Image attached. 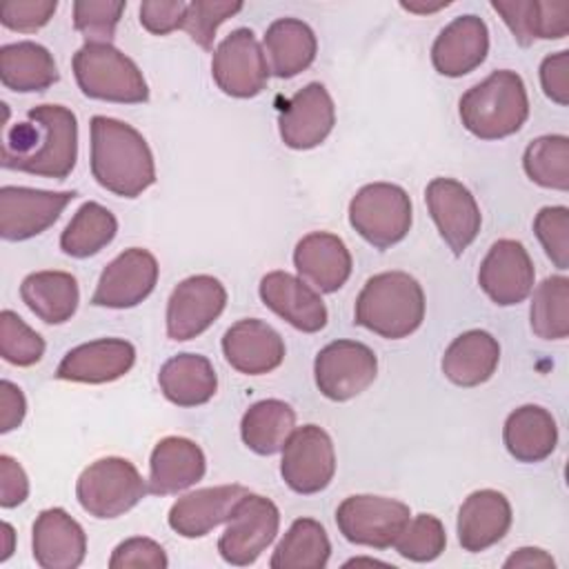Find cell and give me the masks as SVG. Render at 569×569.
<instances>
[{"instance_id": "obj_42", "label": "cell", "mask_w": 569, "mask_h": 569, "mask_svg": "<svg viewBox=\"0 0 569 569\" xmlns=\"http://www.w3.org/2000/svg\"><path fill=\"white\" fill-rule=\"evenodd\" d=\"M124 7V2L109 0L73 2V27L87 38V42H111Z\"/></svg>"}, {"instance_id": "obj_15", "label": "cell", "mask_w": 569, "mask_h": 569, "mask_svg": "<svg viewBox=\"0 0 569 569\" xmlns=\"http://www.w3.org/2000/svg\"><path fill=\"white\" fill-rule=\"evenodd\" d=\"M158 271V260L151 251L140 247L124 249L100 273L91 305L107 309H131L153 291Z\"/></svg>"}, {"instance_id": "obj_14", "label": "cell", "mask_w": 569, "mask_h": 569, "mask_svg": "<svg viewBox=\"0 0 569 569\" xmlns=\"http://www.w3.org/2000/svg\"><path fill=\"white\" fill-rule=\"evenodd\" d=\"M76 198V191H44L4 184L0 189V236L9 242L47 231Z\"/></svg>"}, {"instance_id": "obj_13", "label": "cell", "mask_w": 569, "mask_h": 569, "mask_svg": "<svg viewBox=\"0 0 569 569\" xmlns=\"http://www.w3.org/2000/svg\"><path fill=\"white\" fill-rule=\"evenodd\" d=\"M227 289L207 273L189 276L176 284L167 302V336L171 340H191L207 331L224 311Z\"/></svg>"}, {"instance_id": "obj_22", "label": "cell", "mask_w": 569, "mask_h": 569, "mask_svg": "<svg viewBox=\"0 0 569 569\" xmlns=\"http://www.w3.org/2000/svg\"><path fill=\"white\" fill-rule=\"evenodd\" d=\"M489 53V29L482 18L467 13L451 20L433 40L431 62L440 76L460 78L478 69Z\"/></svg>"}, {"instance_id": "obj_24", "label": "cell", "mask_w": 569, "mask_h": 569, "mask_svg": "<svg viewBox=\"0 0 569 569\" xmlns=\"http://www.w3.org/2000/svg\"><path fill=\"white\" fill-rule=\"evenodd\" d=\"M249 489L242 485H218L196 489L178 498L169 509V527L182 538H202L231 518L233 507Z\"/></svg>"}, {"instance_id": "obj_4", "label": "cell", "mask_w": 569, "mask_h": 569, "mask_svg": "<svg viewBox=\"0 0 569 569\" xmlns=\"http://www.w3.org/2000/svg\"><path fill=\"white\" fill-rule=\"evenodd\" d=\"M460 120L480 140L507 138L527 122L529 96L522 78L511 69H500L467 89L458 102Z\"/></svg>"}, {"instance_id": "obj_19", "label": "cell", "mask_w": 569, "mask_h": 569, "mask_svg": "<svg viewBox=\"0 0 569 569\" xmlns=\"http://www.w3.org/2000/svg\"><path fill=\"white\" fill-rule=\"evenodd\" d=\"M136 362V349L122 338H100L64 353L56 369L58 380L102 385L122 378Z\"/></svg>"}, {"instance_id": "obj_18", "label": "cell", "mask_w": 569, "mask_h": 569, "mask_svg": "<svg viewBox=\"0 0 569 569\" xmlns=\"http://www.w3.org/2000/svg\"><path fill=\"white\" fill-rule=\"evenodd\" d=\"M336 124V107L320 82L305 84L280 109L278 129L289 149H313L331 133Z\"/></svg>"}, {"instance_id": "obj_36", "label": "cell", "mask_w": 569, "mask_h": 569, "mask_svg": "<svg viewBox=\"0 0 569 569\" xmlns=\"http://www.w3.org/2000/svg\"><path fill=\"white\" fill-rule=\"evenodd\" d=\"M331 556V542L325 527L313 518L291 522L271 553V569H322Z\"/></svg>"}, {"instance_id": "obj_7", "label": "cell", "mask_w": 569, "mask_h": 569, "mask_svg": "<svg viewBox=\"0 0 569 569\" xmlns=\"http://www.w3.org/2000/svg\"><path fill=\"white\" fill-rule=\"evenodd\" d=\"M349 224L376 249L398 244L411 229L409 193L391 182H371L349 202Z\"/></svg>"}, {"instance_id": "obj_43", "label": "cell", "mask_w": 569, "mask_h": 569, "mask_svg": "<svg viewBox=\"0 0 569 569\" xmlns=\"http://www.w3.org/2000/svg\"><path fill=\"white\" fill-rule=\"evenodd\" d=\"M242 9V2H213V0H196L187 4V13H184V22L182 29L189 33V38L202 47V49H211L213 47V38L218 27L236 16Z\"/></svg>"}, {"instance_id": "obj_52", "label": "cell", "mask_w": 569, "mask_h": 569, "mask_svg": "<svg viewBox=\"0 0 569 569\" xmlns=\"http://www.w3.org/2000/svg\"><path fill=\"white\" fill-rule=\"evenodd\" d=\"M400 7L402 9H407V11H413V13H431V11H438V9H442V7H449V0H440V2H436V4H425V2H400Z\"/></svg>"}, {"instance_id": "obj_5", "label": "cell", "mask_w": 569, "mask_h": 569, "mask_svg": "<svg viewBox=\"0 0 569 569\" xmlns=\"http://www.w3.org/2000/svg\"><path fill=\"white\" fill-rule=\"evenodd\" d=\"M73 76L87 98L140 104L149 100V87L138 64L111 42H84L73 56Z\"/></svg>"}, {"instance_id": "obj_12", "label": "cell", "mask_w": 569, "mask_h": 569, "mask_svg": "<svg viewBox=\"0 0 569 569\" xmlns=\"http://www.w3.org/2000/svg\"><path fill=\"white\" fill-rule=\"evenodd\" d=\"M269 64L251 29L231 31L213 51L211 76L218 89L231 98H253L269 80Z\"/></svg>"}, {"instance_id": "obj_6", "label": "cell", "mask_w": 569, "mask_h": 569, "mask_svg": "<svg viewBox=\"0 0 569 569\" xmlns=\"http://www.w3.org/2000/svg\"><path fill=\"white\" fill-rule=\"evenodd\" d=\"M149 493L133 462L118 456H107L91 462L76 482L80 507L100 520L118 518L133 509Z\"/></svg>"}, {"instance_id": "obj_35", "label": "cell", "mask_w": 569, "mask_h": 569, "mask_svg": "<svg viewBox=\"0 0 569 569\" xmlns=\"http://www.w3.org/2000/svg\"><path fill=\"white\" fill-rule=\"evenodd\" d=\"M293 429L296 411L291 405L278 398L253 402L240 420L242 442L258 456H273L282 451Z\"/></svg>"}, {"instance_id": "obj_10", "label": "cell", "mask_w": 569, "mask_h": 569, "mask_svg": "<svg viewBox=\"0 0 569 569\" xmlns=\"http://www.w3.org/2000/svg\"><path fill=\"white\" fill-rule=\"evenodd\" d=\"M336 473V451L329 433L318 425L293 429L282 447L280 476L296 493L311 496L329 487Z\"/></svg>"}, {"instance_id": "obj_9", "label": "cell", "mask_w": 569, "mask_h": 569, "mask_svg": "<svg viewBox=\"0 0 569 569\" xmlns=\"http://www.w3.org/2000/svg\"><path fill=\"white\" fill-rule=\"evenodd\" d=\"M280 527L278 507L258 493H247L238 500L227 520V529L218 540V551L224 562L247 567L273 542Z\"/></svg>"}, {"instance_id": "obj_29", "label": "cell", "mask_w": 569, "mask_h": 569, "mask_svg": "<svg viewBox=\"0 0 569 569\" xmlns=\"http://www.w3.org/2000/svg\"><path fill=\"white\" fill-rule=\"evenodd\" d=\"M500 362L498 340L482 329H469L453 338L442 356V373L458 387H478L487 382Z\"/></svg>"}, {"instance_id": "obj_37", "label": "cell", "mask_w": 569, "mask_h": 569, "mask_svg": "<svg viewBox=\"0 0 569 569\" xmlns=\"http://www.w3.org/2000/svg\"><path fill=\"white\" fill-rule=\"evenodd\" d=\"M118 233L116 216L100 202H84L60 236V249L71 258H89L102 251Z\"/></svg>"}, {"instance_id": "obj_47", "label": "cell", "mask_w": 569, "mask_h": 569, "mask_svg": "<svg viewBox=\"0 0 569 569\" xmlns=\"http://www.w3.org/2000/svg\"><path fill=\"white\" fill-rule=\"evenodd\" d=\"M184 13H187V2L147 0L140 4V24L153 36H167L176 29H182Z\"/></svg>"}, {"instance_id": "obj_27", "label": "cell", "mask_w": 569, "mask_h": 569, "mask_svg": "<svg viewBox=\"0 0 569 569\" xmlns=\"http://www.w3.org/2000/svg\"><path fill=\"white\" fill-rule=\"evenodd\" d=\"M511 505L496 489H480L465 498L458 511V542L465 551L478 553L493 547L511 527Z\"/></svg>"}, {"instance_id": "obj_3", "label": "cell", "mask_w": 569, "mask_h": 569, "mask_svg": "<svg viewBox=\"0 0 569 569\" xmlns=\"http://www.w3.org/2000/svg\"><path fill=\"white\" fill-rule=\"evenodd\" d=\"M356 325L387 340L411 336L425 320V291L405 271L371 276L356 298Z\"/></svg>"}, {"instance_id": "obj_26", "label": "cell", "mask_w": 569, "mask_h": 569, "mask_svg": "<svg viewBox=\"0 0 569 569\" xmlns=\"http://www.w3.org/2000/svg\"><path fill=\"white\" fill-rule=\"evenodd\" d=\"M207 458L202 449L182 436H167L158 440L149 458V493L169 496L189 489L202 480Z\"/></svg>"}, {"instance_id": "obj_53", "label": "cell", "mask_w": 569, "mask_h": 569, "mask_svg": "<svg viewBox=\"0 0 569 569\" xmlns=\"http://www.w3.org/2000/svg\"><path fill=\"white\" fill-rule=\"evenodd\" d=\"M13 527L9 522H2V553H0V562H4L11 553H13Z\"/></svg>"}, {"instance_id": "obj_38", "label": "cell", "mask_w": 569, "mask_h": 569, "mask_svg": "<svg viewBox=\"0 0 569 569\" xmlns=\"http://www.w3.org/2000/svg\"><path fill=\"white\" fill-rule=\"evenodd\" d=\"M531 331L542 340L569 336V280L565 276L545 278L531 298Z\"/></svg>"}, {"instance_id": "obj_8", "label": "cell", "mask_w": 569, "mask_h": 569, "mask_svg": "<svg viewBox=\"0 0 569 569\" xmlns=\"http://www.w3.org/2000/svg\"><path fill=\"white\" fill-rule=\"evenodd\" d=\"M411 518L405 502L387 496L358 493L345 498L336 509V525L351 545L389 549Z\"/></svg>"}, {"instance_id": "obj_21", "label": "cell", "mask_w": 569, "mask_h": 569, "mask_svg": "<svg viewBox=\"0 0 569 569\" xmlns=\"http://www.w3.org/2000/svg\"><path fill=\"white\" fill-rule=\"evenodd\" d=\"M222 353L236 371L247 376H262L282 365L284 340L267 322L258 318H244L224 331Z\"/></svg>"}, {"instance_id": "obj_1", "label": "cell", "mask_w": 569, "mask_h": 569, "mask_svg": "<svg viewBox=\"0 0 569 569\" xmlns=\"http://www.w3.org/2000/svg\"><path fill=\"white\" fill-rule=\"evenodd\" d=\"M78 158V120L62 104H38L24 122L7 129L2 167L31 176L64 180Z\"/></svg>"}, {"instance_id": "obj_49", "label": "cell", "mask_w": 569, "mask_h": 569, "mask_svg": "<svg viewBox=\"0 0 569 569\" xmlns=\"http://www.w3.org/2000/svg\"><path fill=\"white\" fill-rule=\"evenodd\" d=\"M29 496V480L24 469L11 456H0V505L13 509L22 505Z\"/></svg>"}, {"instance_id": "obj_48", "label": "cell", "mask_w": 569, "mask_h": 569, "mask_svg": "<svg viewBox=\"0 0 569 569\" xmlns=\"http://www.w3.org/2000/svg\"><path fill=\"white\" fill-rule=\"evenodd\" d=\"M540 84L549 100L569 104V51H558L540 62Z\"/></svg>"}, {"instance_id": "obj_2", "label": "cell", "mask_w": 569, "mask_h": 569, "mask_svg": "<svg viewBox=\"0 0 569 569\" xmlns=\"http://www.w3.org/2000/svg\"><path fill=\"white\" fill-rule=\"evenodd\" d=\"M91 176L120 198H138L149 189L156 182V162L142 133L122 120L93 116Z\"/></svg>"}, {"instance_id": "obj_23", "label": "cell", "mask_w": 569, "mask_h": 569, "mask_svg": "<svg viewBox=\"0 0 569 569\" xmlns=\"http://www.w3.org/2000/svg\"><path fill=\"white\" fill-rule=\"evenodd\" d=\"M33 560L42 569H76L87 556L84 529L64 509L40 511L31 531Z\"/></svg>"}, {"instance_id": "obj_31", "label": "cell", "mask_w": 569, "mask_h": 569, "mask_svg": "<svg viewBox=\"0 0 569 569\" xmlns=\"http://www.w3.org/2000/svg\"><path fill=\"white\" fill-rule=\"evenodd\" d=\"M158 385L169 402L178 407H198L213 398L218 376L209 358L200 353H178L160 367Z\"/></svg>"}, {"instance_id": "obj_25", "label": "cell", "mask_w": 569, "mask_h": 569, "mask_svg": "<svg viewBox=\"0 0 569 569\" xmlns=\"http://www.w3.org/2000/svg\"><path fill=\"white\" fill-rule=\"evenodd\" d=\"M296 271L320 293L338 291L351 276V253L342 238L329 231H311L293 249Z\"/></svg>"}, {"instance_id": "obj_51", "label": "cell", "mask_w": 569, "mask_h": 569, "mask_svg": "<svg viewBox=\"0 0 569 569\" xmlns=\"http://www.w3.org/2000/svg\"><path fill=\"white\" fill-rule=\"evenodd\" d=\"M505 567L511 569V567H547V569H553L556 567V560L545 551V549H538V547H520L516 549L507 560H505Z\"/></svg>"}, {"instance_id": "obj_20", "label": "cell", "mask_w": 569, "mask_h": 569, "mask_svg": "<svg viewBox=\"0 0 569 569\" xmlns=\"http://www.w3.org/2000/svg\"><path fill=\"white\" fill-rule=\"evenodd\" d=\"M260 298L264 307L305 333H316L327 325V307L320 293L302 278L287 271H269L260 280Z\"/></svg>"}, {"instance_id": "obj_30", "label": "cell", "mask_w": 569, "mask_h": 569, "mask_svg": "<svg viewBox=\"0 0 569 569\" xmlns=\"http://www.w3.org/2000/svg\"><path fill=\"white\" fill-rule=\"evenodd\" d=\"M502 440L518 462H540L553 453L558 427L545 407L522 405L507 416Z\"/></svg>"}, {"instance_id": "obj_41", "label": "cell", "mask_w": 569, "mask_h": 569, "mask_svg": "<svg viewBox=\"0 0 569 569\" xmlns=\"http://www.w3.org/2000/svg\"><path fill=\"white\" fill-rule=\"evenodd\" d=\"M0 356L16 367H31L44 356V340L16 311L0 313Z\"/></svg>"}, {"instance_id": "obj_11", "label": "cell", "mask_w": 569, "mask_h": 569, "mask_svg": "<svg viewBox=\"0 0 569 569\" xmlns=\"http://www.w3.org/2000/svg\"><path fill=\"white\" fill-rule=\"evenodd\" d=\"M378 373L376 353L358 340H333L313 362L316 387L329 400L345 402L362 393Z\"/></svg>"}, {"instance_id": "obj_32", "label": "cell", "mask_w": 569, "mask_h": 569, "mask_svg": "<svg viewBox=\"0 0 569 569\" xmlns=\"http://www.w3.org/2000/svg\"><path fill=\"white\" fill-rule=\"evenodd\" d=\"M264 51L276 78H293L316 60L318 40L307 22L298 18H280L264 31Z\"/></svg>"}, {"instance_id": "obj_16", "label": "cell", "mask_w": 569, "mask_h": 569, "mask_svg": "<svg viewBox=\"0 0 569 569\" xmlns=\"http://www.w3.org/2000/svg\"><path fill=\"white\" fill-rule=\"evenodd\" d=\"M425 200L442 240L460 256L476 240L482 224L473 193L453 178H433L425 189Z\"/></svg>"}, {"instance_id": "obj_40", "label": "cell", "mask_w": 569, "mask_h": 569, "mask_svg": "<svg viewBox=\"0 0 569 569\" xmlns=\"http://www.w3.org/2000/svg\"><path fill=\"white\" fill-rule=\"evenodd\" d=\"M396 551L413 562H431L447 547V533L442 522L431 513H418L409 518L407 527L393 542Z\"/></svg>"}, {"instance_id": "obj_28", "label": "cell", "mask_w": 569, "mask_h": 569, "mask_svg": "<svg viewBox=\"0 0 569 569\" xmlns=\"http://www.w3.org/2000/svg\"><path fill=\"white\" fill-rule=\"evenodd\" d=\"M491 9L502 16L520 47H529L533 40H560L569 31L567 0H491Z\"/></svg>"}, {"instance_id": "obj_50", "label": "cell", "mask_w": 569, "mask_h": 569, "mask_svg": "<svg viewBox=\"0 0 569 569\" xmlns=\"http://www.w3.org/2000/svg\"><path fill=\"white\" fill-rule=\"evenodd\" d=\"M27 402L24 393L11 380L0 382V433H9L24 420Z\"/></svg>"}, {"instance_id": "obj_34", "label": "cell", "mask_w": 569, "mask_h": 569, "mask_svg": "<svg viewBox=\"0 0 569 569\" xmlns=\"http://www.w3.org/2000/svg\"><path fill=\"white\" fill-rule=\"evenodd\" d=\"M20 298L42 322L62 325L78 309V280L67 271H36L22 280Z\"/></svg>"}, {"instance_id": "obj_46", "label": "cell", "mask_w": 569, "mask_h": 569, "mask_svg": "<svg viewBox=\"0 0 569 569\" xmlns=\"http://www.w3.org/2000/svg\"><path fill=\"white\" fill-rule=\"evenodd\" d=\"M169 560L164 549L151 540V538H127L122 540L111 558H109V567L111 569H129V567H149V569H167Z\"/></svg>"}, {"instance_id": "obj_45", "label": "cell", "mask_w": 569, "mask_h": 569, "mask_svg": "<svg viewBox=\"0 0 569 569\" xmlns=\"http://www.w3.org/2000/svg\"><path fill=\"white\" fill-rule=\"evenodd\" d=\"M56 0H13L0 7L2 27L20 33H31L42 29L56 13Z\"/></svg>"}, {"instance_id": "obj_33", "label": "cell", "mask_w": 569, "mask_h": 569, "mask_svg": "<svg viewBox=\"0 0 569 569\" xmlns=\"http://www.w3.org/2000/svg\"><path fill=\"white\" fill-rule=\"evenodd\" d=\"M60 73L47 47L20 40L0 49V80L16 93L44 91L58 82Z\"/></svg>"}, {"instance_id": "obj_44", "label": "cell", "mask_w": 569, "mask_h": 569, "mask_svg": "<svg viewBox=\"0 0 569 569\" xmlns=\"http://www.w3.org/2000/svg\"><path fill=\"white\" fill-rule=\"evenodd\" d=\"M533 233L551 262L565 271L569 267V209L542 207L533 218Z\"/></svg>"}, {"instance_id": "obj_39", "label": "cell", "mask_w": 569, "mask_h": 569, "mask_svg": "<svg viewBox=\"0 0 569 569\" xmlns=\"http://www.w3.org/2000/svg\"><path fill=\"white\" fill-rule=\"evenodd\" d=\"M522 169L531 182L567 191L569 189V138L560 133L540 136L527 144Z\"/></svg>"}, {"instance_id": "obj_17", "label": "cell", "mask_w": 569, "mask_h": 569, "mask_svg": "<svg viewBox=\"0 0 569 569\" xmlns=\"http://www.w3.org/2000/svg\"><path fill=\"white\" fill-rule=\"evenodd\" d=\"M533 262L522 242L502 238L491 244L478 269V284L491 302L511 307L522 302L533 289Z\"/></svg>"}]
</instances>
